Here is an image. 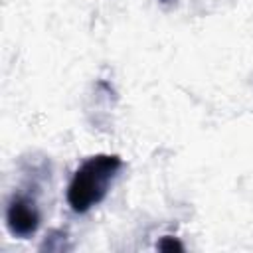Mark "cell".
Segmentation results:
<instances>
[{
	"label": "cell",
	"instance_id": "1",
	"mask_svg": "<svg viewBox=\"0 0 253 253\" xmlns=\"http://www.w3.org/2000/svg\"><path fill=\"white\" fill-rule=\"evenodd\" d=\"M123 168L119 154H93L79 164L67 186V204L75 213H85L99 206L111 188V182Z\"/></svg>",
	"mask_w": 253,
	"mask_h": 253
},
{
	"label": "cell",
	"instance_id": "2",
	"mask_svg": "<svg viewBox=\"0 0 253 253\" xmlns=\"http://www.w3.org/2000/svg\"><path fill=\"white\" fill-rule=\"evenodd\" d=\"M42 221L40 208L30 194H14L6 206V227L14 237H32Z\"/></svg>",
	"mask_w": 253,
	"mask_h": 253
},
{
	"label": "cell",
	"instance_id": "3",
	"mask_svg": "<svg viewBox=\"0 0 253 253\" xmlns=\"http://www.w3.org/2000/svg\"><path fill=\"white\" fill-rule=\"evenodd\" d=\"M69 249H71V245L67 243V233L61 231V229L49 231L45 235L43 243L40 245V251H55V253H59V251H69Z\"/></svg>",
	"mask_w": 253,
	"mask_h": 253
},
{
	"label": "cell",
	"instance_id": "4",
	"mask_svg": "<svg viewBox=\"0 0 253 253\" xmlns=\"http://www.w3.org/2000/svg\"><path fill=\"white\" fill-rule=\"evenodd\" d=\"M156 247L160 249V251H164V253H172V251H184V245H182V241L178 239V237H172V235H164L158 243H156Z\"/></svg>",
	"mask_w": 253,
	"mask_h": 253
},
{
	"label": "cell",
	"instance_id": "5",
	"mask_svg": "<svg viewBox=\"0 0 253 253\" xmlns=\"http://www.w3.org/2000/svg\"><path fill=\"white\" fill-rule=\"evenodd\" d=\"M162 2H168V0H162Z\"/></svg>",
	"mask_w": 253,
	"mask_h": 253
}]
</instances>
